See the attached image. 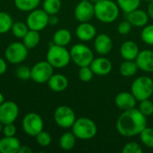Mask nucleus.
<instances>
[{"mask_svg": "<svg viewBox=\"0 0 153 153\" xmlns=\"http://www.w3.org/2000/svg\"><path fill=\"white\" fill-rule=\"evenodd\" d=\"M93 72L91 70V68L90 67V65L88 66H82L79 69L78 72V76L79 79L83 82H89L92 80L93 78Z\"/></svg>", "mask_w": 153, "mask_h": 153, "instance_id": "obj_35", "label": "nucleus"}, {"mask_svg": "<svg viewBox=\"0 0 153 153\" xmlns=\"http://www.w3.org/2000/svg\"><path fill=\"white\" fill-rule=\"evenodd\" d=\"M141 38L144 43L153 46V24L145 25L143 27L141 32Z\"/></svg>", "mask_w": 153, "mask_h": 153, "instance_id": "obj_33", "label": "nucleus"}, {"mask_svg": "<svg viewBox=\"0 0 153 153\" xmlns=\"http://www.w3.org/2000/svg\"><path fill=\"white\" fill-rule=\"evenodd\" d=\"M44 122L42 117L34 112L28 113L22 119L23 132L30 136H36L39 133L43 131Z\"/></svg>", "mask_w": 153, "mask_h": 153, "instance_id": "obj_9", "label": "nucleus"}, {"mask_svg": "<svg viewBox=\"0 0 153 153\" xmlns=\"http://www.w3.org/2000/svg\"><path fill=\"white\" fill-rule=\"evenodd\" d=\"M139 52L138 45L132 40L125 41L120 47V54L125 60H135Z\"/></svg>", "mask_w": 153, "mask_h": 153, "instance_id": "obj_21", "label": "nucleus"}, {"mask_svg": "<svg viewBox=\"0 0 153 153\" xmlns=\"http://www.w3.org/2000/svg\"><path fill=\"white\" fill-rule=\"evenodd\" d=\"M117 4L122 11H124L126 13H128L139 8L141 0H117Z\"/></svg>", "mask_w": 153, "mask_h": 153, "instance_id": "obj_30", "label": "nucleus"}, {"mask_svg": "<svg viewBox=\"0 0 153 153\" xmlns=\"http://www.w3.org/2000/svg\"><path fill=\"white\" fill-rule=\"evenodd\" d=\"M46 60L54 68H64L68 65L71 61L70 51L67 50L65 47L53 44L48 48Z\"/></svg>", "mask_w": 153, "mask_h": 153, "instance_id": "obj_3", "label": "nucleus"}, {"mask_svg": "<svg viewBox=\"0 0 153 153\" xmlns=\"http://www.w3.org/2000/svg\"><path fill=\"white\" fill-rule=\"evenodd\" d=\"M35 137H36L37 143L41 147H48L52 142L51 135L44 130L39 133Z\"/></svg>", "mask_w": 153, "mask_h": 153, "instance_id": "obj_36", "label": "nucleus"}, {"mask_svg": "<svg viewBox=\"0 0 153 153\" xmlns=\"http://www.w3.org/2000/svg\"><path fill=\"white\" fill-rule=\"evenodd\" d=\"M47 83L51 91L55 92H62L68 87V79L64 74H53Z\"/></svg>", "mask_w": 153, "mask_h": 153, "instance_id": "obj_22", "label": "nucleus"}, {"mask_svg": "<svg viewBox=\"0 0 153 153\" xmlns=\"http://www.w3.org/2000/svg\"><path fill=\"white\" fill-rule=\"evenodd\" d=\"M54 120L56 124L64 129L72 128L76 120L75 113L68 106H59L54 112Z\"/></svg>", "mask_w": 153, "mask_h": 153, "instance_id": "obj_10", "label": "nucleus"}, {"mask_svg": "<svg viewBox=\"0 0 153 153\" xmlns=\"http://www.w3.org/2000/svg\"><path fill=\"white\" fill-rule=\"evenodd\" d=\"M2 133L4 136H15L16 134V127L13 125V123L3 125Z\"/></svg>", "mask_w": 153, "mask_h": 153, "instance_id": "obj_40", "label": "nucleus"}, {"mask_svg": "<svg viewBox=\"0 0 153 153\" xmlns=\"http://www.w3.org/2000/svg\"><path fill=\"white\" fill-rule=\"evenodd\" d=\"M12 16L6 12H0V34H4L11 30L13 26Z\"/></svg>", "mask_w": 153, "mask_h": 153, "instance_id": "obj_29", "label": "nucleus"}, {"mask_svg": "<svg viewBox=\"0 0 153 153\" xmlns=\"http://www.w3.org/2000/svg\"><path fill=\"white\" fill-rule=\"evenodd\" d=\"M71 60L79 67L88 66L94 59L91 49L84 44L78 43L74 45L70 50Z\"/></svg>", "mask_w": 153, "mask_h": 153, "instance_id": "obj_6", "label": "nucleus"}, {"mask_svg": "<svg viewBox=\"0 0 153 153\" xmlns=\"http://www.w3.org/2000/svg\"><path fill=\"white\" fill-rule=\"evenodd\" d=\"M89 1H91L92 4H96V3H98L99 1H100V0H89Z\"/></svg>", "mask_w": 153, "mask_h": 153, "instance_id": "obj_46", "label": "nucleus"}, {"mask_svg": "<svg viewBox=\"0 0 153 153\" xmlns=\"http://www.w3.org/2000/svg\"><path fill=\"white\" fill-rule=\"evenodd\" d=\"M48 18L49 15L43 9L36 8L30 12L26 20V24L30 30L40 31L48 25Z\"/></svg>", "mask_w": 153, "mask_h": 153, "instance_id": "obj_11", "label": "nucleus"}, {"mask_svg": "<svg viewBox=\"0 0 153 153\" xmlns=\"http://www.w3.org/2000/svg\"><path fill=\"white\" fill-rule=\"evenodd\" d=\"M131 30H132V24L130 23V22L128 20L120 22L118 26H117V31L121 35H127V34H129Z\"/></svg>", "mask_w": 153, "mask_h": 153, "instance_id": "obj_39", "label": "nucleus"}, {"mask_svg": "<svg viewBox=\"0 0 153 153\" xmlns=\"http://www.w3.org/2000/svg\"><path fill=\"white\" fill-rule=\"evenodd\" d=\"M143 151L141 145L135 142H130L126 143L122 149L123 153H143Z\"/></svg>", "mask_w": 153, "mask_h": 153, "instance_id": "obj_38", "label": "nucleus"}, {"mask_svg": "<svg viewBox=\"0 0 153 153\" xmlns=\"http://www.w3.org/2000/svg\"><path fill=\"white\" fill-rule=\"evenodd\" d=\"M15 75L20 80H29L30 79V68L26 65H20L15 70Z\"/></svg>", "mask_w": 153, "mask_h": 153, "instance_id": "obj_37", "label": "nucleus"}, {"mask_svg": "<svg viewBox=\"0 0 153 153\" xmlns=\"http://www.w3.org/2000/svg\"><path fill=\"white\" fill-rule=\"evenodd\" d=\"M28 48L22 42L15 41L9 44L4 51L5 60L13 65L22 63L28 56Z\"/></svg>", "mask_w": 153, "mask_h": 153, "instance_id": "obj_7", "label": "nucleus"}, {"mask_svg": "<svg viewBox=\"0 0 153 153\" xmlns=\"http://www.w3.org/2000/svg\"><path fill=\"white\" fill-rule=\"evenodd\" d=\"M72 132L77 139L90 140L92 139L98 132L95 122L88 117L76 118L72 126Z\"/></svg>", "mask_w": 153, "mask_h": 153, "instance_id": "obj_4", "label": "nucleus"}, {"mask_svg": "<svg viewBox=\"0 0 153 153\" xmlns=\"http://www.w3.org/2000/svg\"><path fill=\"white\" fill-rule=\"evenodd\" d=\"M58 22H59V19H58V17H56V14L49 15V18H48V24L49 25L55 26L58 23Z\"/></svg>", "mask_w": 153, "mask_h": 153, "instance_id": "obj_42", "label": "nucleus"}, {"mask_svg": "<svg viewBox=\"0 0 153 153\" xmlns=\"http://www.w3.org/2000/svg\"><path fill=\"white\" fill-rule=\"evenodd\" d=\"M21 146L19 139L15 136H4L0 139L1 153H18Z\"/></svg>", "mask_w": 153, "mask_h": 153, "instance_id": "obj_19", "label": "nucleus"}, {"mask_svg": "<svg viewBox=\"0 0 153 153\" xmlns=\"http://www.w3.org/2000/svg\"><path fill=\"white\" fill-rule=\"evenodd\" d=\"M19 116V107L12 100H4L0 104V122L3 125L14 123Z\"/></svg>", "mask_w": 153, "mask_h": 153, "instance_id": "obj_12", "label": "nucleus"}, {"mask_svg": "<svg viewBox=\"0 0 153 153\" xmlns=\"http://www.w3.org/2000/svg\"><path fill=\"white\" fill-rule=\"evenodd\" d=\"M148 15L153 20V0L150 2L148 5Z\"/></svg>", "mask_w": 153, "mask_h": 153, "instance_id": "obj_44", "label": "nucleus"}, {"mask_svg": "<svg viewBox=\"0 0 153 153\" xmlns=\"http://www.w3.org/2000/svg\"><path fill=\"white\" fill-rule=\"evenodd\" d=\"M144 1H147V2H151V1H152V0H144Z\"/></svg>", "mask_w": 153, "mask_h": 153, "instance_id": "obj_48", "label": "nucleus"}, {"mask_svg": "<svg viewBox=\"0 0 153 153\" xmlns=\"http://www.w3.org/2000/svg\"><path fill=\"white\" fill-rule=\"evenodd\" d=\"M72 40L71 31L67 29H59L53 35V43L65 47Z\"/></svg>", "mask_w": 153, "mask_h": 153, "instance_id": "obj_23", "label": "nucleus"}, {"mask_svg": "<svg viewBox=\"0 0 153 153\" xmlns=\"http://www.w3.org/2000/svg\"><path fill=\"white\" fill-rule=\"evenodd\" d=\"M120 74L125 77H132L139 70L135 60H125L120 65Z\"/></svg>", "mask_w": 153, "mask_h": 153, "instance_id": "obj_25", "label": "nucleus"}, {"mask_svg": "<svg viewBox=\"0 0 153 153\" xmlns=\"http://www.w3.org/2000/svg\"><path fill=\"white\" fill-rule=\"evenodd\" d=\"M90 67L91 68L94 74L99 76H104L108 75L112 71L113 65L110 60L104 56H100L94 58L91 63Z\"/></svg>", "mask_w": 153, "mask_h": 153, "instance_id": "obj_14", "label": "nucleus"}, {"mask_svg": "<svg viewBox=\"0 0 153 153\" xmlns=\"http://www.w3.org/2000/svg\"><path fill=\"white\" fill-rule=\"evenodd\" d=\"M136 102H137L136 98L134 96L132 92H128V91L120 92L115 98L116 106L123 111L134 108L136 106Z\"/></svg>", "mask_w": 153, "mask_h": 153, "instance_id": "obj_15", "label": "nucleus"}, {"mask_svg": "<svg viewBox=\"0 0 153 153\" xmlns=\"http://www.w3.org/2000/svg\"><path fill=\"white\" fill-rule=\"evenodd\" d=\"M146 126V117L135 108L123 111L117 121V130L122 136L125 137L139 135Z\"/></svg>", "mask_w": 153, "mask_h": 153, "instance_id": "obj_1", "label": "nucleus"}, {"mask_svg": "<svg viewBox=\"0 0 153 153\" xmlns=\"http://www.w3.org/2000/svg\"><path fill=\"white\" fill-rule=\"evenodd\" d=\"M7 70V64L5 59L0 57V75H3Z\"/></svg>", "mask_w": 153, "mask_h": 153, "instance_id": "obj_41", "label": "nucleus"}, {"mask_svg": "<svg viewBox=\"0 0 153 153\" xmlns=\"http://www.w3.org/2000/svg\"><path fill=\"white\" fill-rule=\"evenodd\" d=\"M96 28L89 22H81L75 30L77 38L82 41H90L96 37Z\"/></svg>", "mask_w": 153, "mask_h": 153, "instance_id": "obj_18", "label": "nucleus"}, {"mask_svg": "<svg viewBox=\"0 0 153 153\" xmlns=\"http://www.w3.org/2000/svg\"><path fill=\"white\" fill-rule=\"evenodd\" d=\"M40 41V35L39 31L34 30H30L27 31L25 36L22 38V43L28 49L34 48L35 47L38 46V44Z\"/></svg>", "mask_w": 153, "mask_h": 153, "instance_id": "obj_24", "label": "nucleus"}, {"mask_svg": "<svg viewBox=\"0 0 153 153\" xmlns=\"http://www.w3.org/2000/svg\"><path fill=\"white\" fill-rule=\"evenodd\" d=\"M32 150L28 146H21L18 153H31Z\"/></svg>", "mask_w": 153, "mask_h": 153, "instance_id": "obj_43", "label": "nucleus"}, {"mask_svg": "<svg viewBox=\"0 0 153 153\" xmlns=\"http://www.w3.org/2000/svg\"><path fill=\"white\" fill-rule=\"evenodd\" d=\"M119 7L112 0H100L94 4V13L96 18L104 23L115 22L119 15Z\"/></svg>", "mask_w": 153, "mask_h": 153, "instance_id": "obj_2", "label": "nucleus"}, {"mask_svg": "<svg viewBox=\"0 0 153 153\" xmlns=\"http://www.w3.org/2000/svg\"><path fill=\"white\" fill-rule=\"evenodd\" d=\"M54 74V67L46 60L35 64L30 68V79L36 83H46Z\"/></svg>", "mask_w": 153, "mask_h": 153, "instance_id": "obj_8", "label": "nucleus"}, {"mask_svg": "<svg viewBox=\"0 0 153 153\" xmlns=\"http://www.w3.org/2000/svg\"><path fill=\"white\" fill-rule=\"evenodd\" d=\"M2 129H3V124L0 122V133H2Z\"/></svg>", "mask_w": 153, "mask_h": 153, "instance_id": "obj_47", "label": "nucleus"}, {"mask_svg": "<svg viewBox=\"0 0 153 153\" xmlns=\"http://www.w3.org/2000/svg\"><path fill=\"white\" fill-rule=\"evenodd\" d=\"M142 143L150 149H153V128L145 127L139 134Z\"/></svg>", "mask_w": 153, "mask_h": 153, "instance_id": "obj_32", "label": "nucleus"}, {"mask_svg": "<svg viewBox=\"0 0 153 153\" xmlns=\"http://www.w3.org/2000/svg\"><path fill=\"white\" fill-rule=\"evenodd\" d=\"M11 30L14 37L18 39H22L29 30V27L26 24V22L24 23L22 22H15L13 23Z\"/></svg>", "mask_w": 153, "mask_h": 153, "instance_id": "obj_31", "label": "nucleus"}, {"mask_svg": "<svg viewBox=\"0 0 153 153\" xmlns=\"http://www.w3.org/2000/svg\"><path fill=\"white\" fill-rule=\"evenodd\" d=\"M95 16L94 4L89 0H82L74 9V17L80 22H89Z\"/></svg>", "mask_w": 153, "mask_h": 153, "instance_id": "obj_13", "label": "nucleus"}, {"mask_svg": "<svg viewBox=\"0 0 153 153\" xmlns=\"http://www.w3.org/2000/svg\"><path fill=\"white\" fill-rule=\"evenodd\" d=\"M4 101V97L2 92H0V104H2Z\"/></svg>", "mask_w": 153, "mask_h": 153, "instance_id": "obj_45", "label": "nucleus"}, {"mask_svg": "<svg viewBox=\"0 0 153 153\" xmlns=\"http://www.w3.org/2000/svg\"><path fill=\"white\" fill-rule=\"evenodd\" d=\"M113 42L111 38L105 33L99 34L95 37L94 40V48L96 52L101 56H106L112 50Z\"/></svg>", "mask_w": 153, "mask_h": 153, "instance_id": "obj_17", "label": "nucleus"}, {"mask_svg": "<svg viewBox=\"0 0 153 153\" xmlns=\"http://www.w3.org/2000/svg\"><path fill=\"white\" fill-rule=\"evenodd\" d=\"M76 139L77 138L73 132H66L61 135L59 139V146L64 151H70L74 147Z\"/></svg>", "mask_w": 153, "mask_h": 153, "instance_id": "obj_26", "label": "nucleus"}, {"mask_svg": "<svg viewBox=\"0 0 153 153\" xmlns=\"http://www.w3.org/2000/svg\"><path fill=\"white\" fill-rule=\"evenodd\" d=\"M131 92L137 101L150 99L153 94V80L144 75L136 78L131 85Z\"/></svg>", "mask_w": 153, "mask_h": 153, "instance_id": "obj_5", "label": "nucleus"}, {"mask_svg": "<svg viewBox=\"0 0 153 153\" xmlns=\"http://www.w3.org/2000/svg\"><path fill=\"white\" fill-rule=\"evenodd\" d=\"M62 6L61 0H44L43 1V10L48 14L53 15L58 13Z\"/></svg>", "mask_w": 153, "mask_h": 153, "instance_id": "obj_28", "label": "nucleus"}, {"mask_svg": "<svg viewBox=\"0 0 153 153\" xmlns=\"http://www.w3.org/2000/svg\"><path fill=\"white\" fill-rule=\"evenodd\" d=\"M127 20L130 22L132 26L144 27L149 22V15L145 11L137 8L127 13Z\"/></svg>", "mask_w": 153, "mask_h": 153, "instance_id": "obj_20", "label": "nucleus"}, {"mask_svg": "<svg viewBox=\"0 0 153 153\" xmlns=\"http://www.w3.org/2000/svg\"><path fill=\"white\" fill-rule=\"evenodd\" d=\"M41 0H13L17 9L22 12H30L36 9Z\"/></svg>", "mask_w": 153, "mask_h": 153, "instance_id": "obj_27", "label": "nucleus"}, {"mask_svg": "<svg viewBox=\"0 0 153 153\" xmlns=\"http://www.w3.org/2000/svg\"><path fill=\"white\" fill-rule=\"evenodd\" d=\"M138 109L143 116L150 117L153 114V102L150 99L143 100L140 101Z\"/></svg>", "mask_w": 153, "mask_h": 153, "instance_id": "obj_34", "label": "nucleus"}, {"mask_svg": "<svg viewBox=\"0 0 153 153\" xmlns=\"http://www.w3.org/2000/svg\"><path fill=\"white\" fill-rule=\"evenodd\" d=\"M135 62L138 68L146 73L153 72V50L144 49L139 52Z\"/></svg>", "mask_w": 153, "mask_h": 153, "instance_id": "obj_16", "label": "nucleus"}]
</instances>
